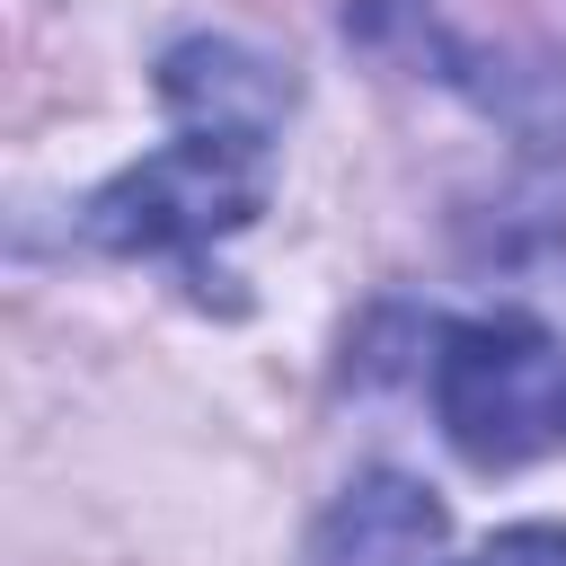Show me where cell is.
<instances>
[{"label":"cell","mask_w":566,"mask_h":566,"mask_svg":"<svg viewBox=\"0 0 566 566\" xmlns=\"http://www.w3.org/2000/svg\"><path fill=\"white\" fill-rule=\"evenodd\" d=\"M478 566H566V531H513V539H495Z\"/></svg>","instance_id":"5"},{"label":"cell","mask_w":566,"mask_h":566,"mask_svg":"<svg viewBox=\"0 0 566 566\" xmlns=\"http://www.w3.org/2000/svg\"><path fill=\"white\" fill-rule=\"evenodd\" d=\"M274 195V142L239 124H186L124 177H106L80 212L88 248L106 256H195L230 230H248Z\"/></svg>","instance_id":"1"},{"label":"cell","mask_w":566,"mask_h":566,"mask_svg":"<svg viewBox=\"0 0 566 566\" xmlns=\"http://www.w3.org/2000/svg\"><path fill=\"white\" fill-rule=\"evenodd\" d=\"M159 97L186 115V124H239V133H274L292 80L248 53V44H177L159 62Z\"/></svg>","instance_id":"4"},{"label":"cell","mask_w":566,"mask_h":566,"mask_svg":"<svg viewBox=\"0 0 566 566\" xmlns=\"http://www.w3.org/2000/svg\"><path fill=\"white\" fill-rule=\"evenodd\" d=\"M442 539H451V513H442L416 478L371 469V478H354V486L318 513L301 566H433Z\"/></svg>","instance_id":"3"},{"label":"cell","mask_w":566,"mask_h":566,"mask_svg":"<svg viewBox=\"0 0 566 566\" xmlns=\"http://www.w3.org/2000/svg\"><path fill=\"white\" fill-rule=\"evenodd\" d=\"M433 416L469 469H522L566 442V336L531 310L451 318L433 336Z\"/></svg>","instance_id":"2"}]
</instances>
